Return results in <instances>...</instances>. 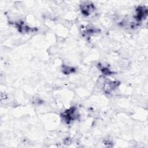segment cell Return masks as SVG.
<instances>
[{
	"instance_id": "1",
	"label": "cell",
	"mask_w": 148,
	"mask_h": 148,
	"mask_svg": "<svg viewBox=\"0 0 148 148\" xmlns=\"http://www.w3.org/2000/svg\"><path fill=\"white\" fill-rule=\"evenodd\" d=\"M61 116L67 124H69L71 121L76 120L79 116L76 113V109L75 106H72L66 110L61 113Z\"/></svg>"
},
{
	"instance_id": "2",
	"label": "cell",
	"mask_w": 148,
	"mask_h": 148,
	"mask_svg": "<svg viewBox=\"0 0 148 148\" xmlns=\"http://www.w3.org/2000/svg\"><path fill=\"white\" fill-rule=\"evenodd\" d=\"M80 7L82 13L86 16H89L95 9L94 4L91 2H83V4L80 5Z\"/></svg>"
},
{
	"instance_id": "3",
	"label": "cell",
	"mask_w": 148,
	"mask_h": 148,
	"mask_svg": "<svg viewBox=\"0 0 148 148\" xmlns=\"http://www.w3.org/2000/svg\"><path fill=\"white\" fill-rule=\"evenodd\" d=\"M147 16V9L145 6H138L136 9V15L135 16V20L139 22L142 21Z\"/></svg>"
},
{
	"instance_id": "4",
	"label": "cell",
	"mask_w": 148,
	"mask_h": 148,
	"mask_svg": "<svg viewBox=\"0 0 148 148\" xmlns=\"http://www.w3.org/2000/svg\"><path fill=\"white\" fill-rule=\"evenodd\" d=\"M120 83L118 81H110L106 82L104 84V90L106 93H110L112 91L115 90L119 85Z\"/></svg>"
},
{
	"instance_id": "5",
	"label": "cell",
	"mask_w": 148,
	"mask_h": 148,
	"mask_svg": "<svg viewBox=\"0 0 148 148\" xmlns=\"http://www.w3.org/2000/svg\"><path fill=\"white\" fill-rule=\"evenodd\" d=\"M98 31H99V29L97 28L87 27L84 26L81 28V32L83 36H88L94 33H97Z\"/></svg>"
},
{
	"instance_id": "6",
	"label": "cell",
	"mask_w": 148,
	"mask_h": 148,
	"mask_svg": "<svg viewBox=\"0 0 148 148\" xmlns=\"http://www.w3.org/2000/svg\"><path fill=\"white\" fill-rule=\"evenodd\" d=\"M62 72L65 75H69L72 73H74L76 71V68L73 66H69L66 65H63L62 66Z\"/></svg>"
},
{
	"instance_id": "7",
	"label": "cell",
	"mask_w": 148,
	"mask_h": 148,
	"mask_svg": "<svg viewBox=\"0 0 148 148\" xmlns=\"http://www.w3.org/2000/svg\"><path fill=\"white\" fill-rule=\"evenodd\" d=\"M100 70L102 72V73L103 75H112L113 73V72L112 71H111L107 67H104V66H101V68H100Z\"/></svg>"
},
{
	"instance_id": "8",
	"label": "cell",
	"mask_w": 148,
	"mask_h": 148,
	"mask_svg": "<svg viewBox=\"0 0 148 148\" xmlns=\"http://www.w3.org/2000/svg\"><path fill=\"white\" fill-rule=\"evenodd\" d=\"M71 139L69 138L65 139V140H64V144H65V145H69V144H71Z\"/></svg>"
}]
</instances>
